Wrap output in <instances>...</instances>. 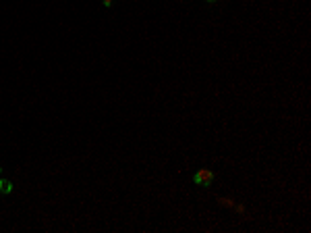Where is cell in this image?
Segmentation results:
<instances>
[{"label": "cell", "mask_w": 311, "mask_h": 233, "mask_svg": "<svg viewBox=\"0 0 311 233\" xmlns=\"http://www.w3.org/2000/svg\"><path fill=\"white\" fill-rule=\"evenodd\" d=\"M214 179H216V175L212 169H199L197 173L193 175V183L201 185V188H209V185L214 183Z\"/></svg>", "instance_id": "obj_1"}, {"label": "cell", "mask_w": 311, "mask_h": 233, "mask_svg": "<svg viewBox=\"0 0 311 233\" xmlns=\"http://www.w3.org/2000/svg\"><path fill=\"white\" fill-rule=\"evenodd\" d=\"M220 204H224V206H235V202H232V200H226V198H220Z\"/></svg>", "instance_id": "obj_3"}, {"label": "cell", "mask_w": 311, "mask_h": 233, "mask_svg": "<svg viewBox=\"0 0 311 233\" xmlns=\"http://www.w3.org/2000/svg\"><path fill=\"white\" fill-rule=\"evenodd\" d=\"M112 2H114V0H102V4L106 6V9H110V6H112Z\"/></svg>", "instance_id": "obj_4"}, {"label": "cell", "mask_w": 311, "mask_h": 233, "mask_svg": "<svg viewBox=\"0 0 311 233\" xmlns=\"http://www.w3.org/2000/svg\"><path fill=\"white\" fill-rule=\"evenodd\" d=\"M0 192H2V194H11L13 192V183L9 179H0Z\"/></svg>", "instance_id": "obj_2"}, {"label": "cell", "mask_w": 311, "mask_h": 233, "mask_svg": "<svg viewBox=\"0 0 311 233\" xmlns=\"http://www.w3.org/2000/svg\"><path fill=\"white\" fill-rule=\"evenodd\" d=\"M207 2H214V0H207Z\"/></svg>", "instance_id": "obj_6"}, {"label": "cell", "mask_w": 311, "mask_h": 233, "mask_svg": "<svg viewBox=\"0 0 311 233\" xmlns=\"http://www.w3.org/2000/svg\"><path fill=\"white\" fill-rule=\"evenodd\" d=\"M0 175H2V167H0Z\"/></svg>", "instance_id": "obj_5"}]
</instances>
